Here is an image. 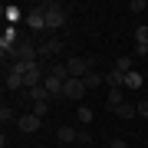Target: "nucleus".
Segmentation results:
<instances>
[{"mask_svg": "<svg viewBox=\"0 0 148 148\" xmlns=\"http://www.w3.org/2000/svg\"><path fill=\"white\" fill-rule=\"evenodd\" d=\"M66 66H69V79H86L92 73L95 59L92 56H73V59H66Z\"/></svg>", "mask_w": 148, "mask_h": 148, "instance_id": "1", "label": "nucleus"}, {"mask_svg": "<svg viewBox=\"0 0 148 148\" xmlns=\"http://www.w3.org/2000/svg\"><path fill=\"white\" fill-rule=\"evenodd\" d=\"M27 27L30 30H46V3H36V7H33V10L27 13Z\"/></svg>", "mask_w": 148, "mask_h": 148, "instance_id": "2", "label": "nucleus"}, {"mask_svg": "<svg viewBox=\"0 0 148 148\" xmlns=\"http://www.w3.org/2000/svg\"><path fill=\"white\" fill-rule=\"evenodd\" d=\"M66 23V10L59 3H46V30H59Z\"/></svg>", "mask_w": 148, "mask_h": 148, "instance_id": "3", "label": "nucleus"}, {"mask_svg": "<svg viewBox=\"0 0 148 148\" xmlns=\"http://www.w3.org/2000/svg\"><path fill=\"white\" fill-rule=\"evenodd\" d=\"M16 128H20L23 135H36L40 128H43V119L33 115V112H30V115H20V119H16Z\"/></svg>", "mask_w": 148, "mask_h": 148, "instance_id": "4", "label": "nucleus"}, {"mask_svg": "<svg viewBox=\"0 0 148 148\" xmlns=\"http://www.w3.org/2000/svg\"><path fill=\"white\" fill-rule=\"evenodd\" d=\"M66 49V43L59 40V36H49V40H43L40 46H36V56H56V53H63Z\"/></svg>", "mask_w": 148, "mask_h": 148, "instance_id": "5", "label": "nucleus"}, {"mask_svg": "<svg viewBox=\"0 0 148 148\" xmlns=\"http://www.w3.org/2000/svg\"><path fill=\"white\" fill-rule=\"evenodd\" d=\"M86 92H89V89H86V82H82V79H69V82L63 86V95H66V99H76V102H79Z\"/></svg>", "mask_w": 148, "mask_h": 148, "instance_id": "6", "label": "nucleus"}, {"mask_svg": "<svg viewBox=\"0 0 148 148\" xmlns=\"http://www.w3.org/2000/svg\"><path fill=\"white\" fill-rule=\"evenodd\" d=\"M106 106L115 112L119 106H125V89H109V99H106Z\"/></svg>", "mask_w": 148, "mask_h": 148, "instance_id": "7", "label": "nucleus"}, {"mask_svg": "<svg viewBox=\"0 0 148 148\" xmlns=\"http://www.w3.org/2000/svg\"><path fill=\"white\" fill-rule=\"evenodd\" d=\"M76 135H79V132H76L73 125H59V128H56V138H59V145H69V142H76Z\"/></svg>", "mask_w": 148, "mask_h": 148, "instance_id": "8", "label": "nucleus"}, {"mask_svg": "<svg viewBox=\"0 0 148 148\" xmlns=\"http://www.w3.org/2000/svg\"><path fill=\"white\" fill-rule=\"evenodd\" d=\"M43 86H46V92H49V95H59L66 82H63V79H56L53 73H46V79H43Z\"/></svg>", "mask_w": 148, "mask_h": 148, "instance_id": "9", "label": "nucleus"}, {"mask_svg": "<svg viewBox=\"0 0 148 148\" xmlns=\"http://www.w3.org/2000/svg\"><path fill=\"white\" fill-rule=\"evenodd\" d=\"M3 79H7V89H27L23 86V73H7Z\"/></svg>", "mask_w": 148, "mask_h": 148, "instance_id": "10", "label": "nucleus"}, {"mask_svg": "<svg viewBox=\"0 0 148 148\" xmlns=\"http://www.w3.org/2000/svg\"><path fill=\"white\" fill-rule=\"evenodd\" d=\"M142 73H135V69H132V73H125V89H142Z\"/></svg>", "mask_w": 148, "mask_h": 148, "instance_id": "11", "label": "nucleus"}, {"mask_svg": "<svg viewBox=\"0 0 148 148\" xmlns=\"http://www.w3.org/2000/svg\"><path fill=\"white\" fill-rule=\"evenodd\" d=\"M115 115H119V119H135V115H138V106L125 102V106H119V109H115Z\"/></svg>", "mask_w": 148, "mask_h": 148, "instance_id": "12", "label": "nucleus"}, {"mask_svg": "<svg viewBox=\"0 0 148 148\" xmlns=\"http://www.w3.org/2000/svg\"><path fill=\"white\" fill-rule=\"evenodd\" d=\"M33 95V102H49V92H46V86H36V89H30Z\"/></svg>", "mask_w": 148, "mask_h": 148, "instance_id": "13", "label": "nucleus"}, {"mask_svg": "<svg viewBox=\"0 0 148 148\" xmlns=\"http://www.w3.org/2000/svg\"><path fill=\"white\" fill-rule=\"evenodd\" d=\"M115 69H119V73H132V56H119L115 59Z\"/></svg>", "mask_w": 148, "mask_h": 148, "instance_id": "14", "label": "nucleus"}, {"mask_svg": "<svg viewBox=\"0 0 148 148\" xmlns=\"http://www.w3.org/2000/svg\"><path fill=\"white\" fill-rule=\"evenodd\" d=\"M76 119H79L82 125H89V122H92V109H89V106H79V112H76Z\"/></svg>", "mask_w": 148, "mask_h": 148, "instance_id": "15", "label": "nucleus"}, {"mask_svg": "<svg viewBox=\"0 0 148 148\" xmlns=\"http://www.w3.org/2000/svg\"><path fill=\"white\" fill-rule=\"evenodd\" d=\"M135 46H148V27H138L135 30Z\"/></svg>", "mask_w": 148, "mask_h": 148, "instance_id": "16", "label": "nucleus"}, {"mask_svg": "<svg viewBox=\"0 0 148 148\" xmlns=\"http://www.w3.org/2000/svg\"><path fill=\"white\" fill-rule=\"evenodd\" d=\"M82 82H86V89H95V86H99V82H102V76H99V73H95V69H92V73H89V76H86V79H82Z\"/></svg>", "mask_w": 148, "mask_h": 148, "instance_id": "17", "label": "nucleus"}, {"mask_svg": "<svg viewBox=\"0 0 148 148\" xmlns=\"http://www.w3.org/2000/svg\"><path fill=\"white\" fill-rule=\"evenodd\" d=\"M16 115H13V109L10 106H0V122H3V125H7V122H13Z\"/></svg>", "mask_w": 148, "mask_h": 148, "instance_id": "18", "label": "nucleus"}, {"mask_svg": "<svg viewBox=\"0 0 148 148\" xmlns=\"http://www.w3.org/2000/svg\"><path fill=\"white\" fill-rule=\"evenodd\" d=\"M46 112H49V102H33V115H46Z\"/></svg>", "mask_w": 148, "mask_h": 148, "instance_id": "19", "label": "nucleus"}, {"mask_svg": "<svg viewBox=\"0 0 148 148\" xmlns=\"http://www.w3.org/2000/svg\"><path fill=\"white\" fill-rule=\"evenodd\" d=\"M76 142H82L86 148H89V145H92V135H89V132H86V128H79V135H76Z\"/></svg>", "mask_w": 148, "mask_h": 148, "instance_id": "20", "label": "nucleus"}, {"mask_svg": "<svg viewBox=\"0 0 148 148\" xmlns=\"http://www.w3.org/2000/svg\"><path fill=\"white\" fill-rule=\"evenodd\" d=\"M128 10H135V13H142V10H148V3H145V0H132V3H128Z\"/></svg>", "mask_w": 148, "mask_h": 148, "instance_id": "21", "label": "nucleus"}, {"mask_svg": "<svg viewBox=\"0 0 148 148\" xmlns=\"http://www.w3.org/2000/svg\"><path fill=\"white\" fill-rule=\"evenodd\" d=\"M3 16L7 20H20V10H16V7H3Z\"/></svg>", "mask_w": 148, "mask_h": 148, "instance_id": "22", "label": "nucleus"}, {"mask_svg": "<svg viewBox=\"0 0 148 148\" xmlns=\"http://www.w3.org/2000/svg\"><path fill=\"white\" fill-rule=\"evenodd\" d=\"M138 119H148V99L138 102Z\"/></svg>", "mask_w": 148, "mask_h": 148, "instance_id": "23", "label": "nucleus"}, {"mask_svg": "<svg viewBox=\"0 0 148 148\" xmlns=\"http://www.w3.org/2000/svg\"><path fill=\"white\" fill-rule=\"evenodd\" d=\"M112 148H128V145L122 142V138H112Z\"/></svg>", "mask_w": 148, "mask_h": 148, "instance_id": "24", "label": "nucleus"}, {"mask_svg": "<svg viewBox=\"0 0 148 148\" xmlns=\"http://www.w3.org/2000/svg\"><path fill=\"white\" fill-rule=\"evenodd\" d=\"M59 148H63V145H59Z\"/></svg>", "mask_w": 148, "mask_h": 148, "instance_id": "25", "label": "nucleus"}]
</instances>
